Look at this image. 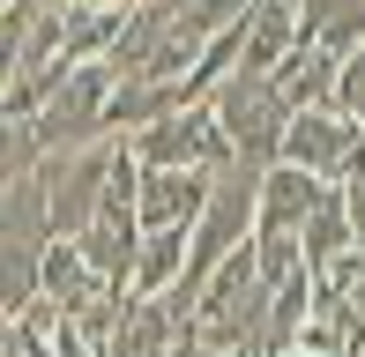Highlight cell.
Wrapping results in <instances>:
<instances>
[{"instance_id": "1", "label": "cell", "mask_w": 365, "mask_h": 357, "mask_svg": "<svg viewBox=\"0 0 365 357\" xmlns=\"http://www.w3.org/2000/svg\"><path fill=\"white\" fill-rule=\"evenodd\" d=\"M269 298L276 290L261 283V268H254V238H246L231 261L202 283V298L187 305V343H202V350H246V357H261V335H269Z\"/></svg>"}, {"instance_id": "2", "label": "cell", "mask_w": 365, "mask_h": 357, "mask_svg": "<svg viewBox=\"0 0 365 357\" xmlns=\"http://www.w3.org/2000/svg\"><path fill=\"white\" fill-rule=\"evenodd\" d=\"M209 112H217L224 156H239V164H254V171L276 164V149H284V127H291V105L276 97L269 75H224V90L209 97Z\"/></svg>"}, {"instance_id": "3", "label": "cell", "mask_w": 365, "mask_h": 357, "mask_svg": "<svg viewBox=\"0 0 365 357\" xmlns=\"http://www.w3.org/2000/svg\"><path fill=\"white\" fill-rule=\"evenodd\" d=\"M105 105H112V68L105 60H97V68H68L60 90L45 97L38 119H30L38 156H68V149H90V142H112L105 134Z\"/></svg>"}, {"instance_id": "4", "label": "cell", "mask_w": 365, "mask_h": 357, "mask_svg": "<svg viewBox=\"0 0 365 357\" xmlns=\"http://www.w3.org/2000/svg\"><path fill=\"white\" fill-rule=\"evenodd\" d=\"M112 149H120V142H90V149H68V156H38V186H45V223H53V238H82L97 223Z\"/></svg>"}, {"instance_id": "5", "label": "cell", "mask_w": 365, "mask_h": 357, "mask_svg": "<svg viewBox=\"0 0 365 357\" xmlns=\"http://www.w3.org/2000/svg\"><path fill=\"white\" fill-rule=\"evenodd\" d=\"M120 149L135 156L142 171H217L224 164V134H217V112L209 105H187V112H172V119L142 127Z\"/></svg>"}, {"instance_id": "6", "label": "cell", "mask_w": 365, "mask_h": 357, "mask_svg": "<svg viewBox=\"0 0 365 357\" xmlns=\"http://www.w3.org/2000/svg\"><path fill=\"white\" fill-rule=\"evenodd\" d=\"M358 149H365V127L336 119V112H291L276 164L321 178V186H343V178H351V164H358Z\"/></svg>"}, {"instance_id": "7", "label": "cell", "mask_w": 365, "mask_h": 357, "mask_svg": "<svg viewBox=\"0 0 365 357\" xmlns=\"http://www.w3.org/2000/svg\"><path fill=\"white\" fill-rule=\"evenodd\" d=\"M209 171H142L135 186V231H194Z\"/></svg>"}, {"instance_id": "8", "label": "cell", "mask_w": 365, "mask_h": 357, "mask_svg": "<svg viewBox=\"0 0 365 357\" xmlns=\"http://www.w3.org/2000/svg\"><path fill=\"white\" fill-rule=\"evenodd\" d=\"M321 178L291 171V164H269L261 171V201H254V238H298L306 231V216L321 208Z\"/></svg>"}, {"instance_id": "9", "label": "cell", "mask_w": 365, "mask_h": 357, "mask_svg": "<svg viewBox=\"0 0 365 357\" xmlns=\"http://www.w3.org/2000/svg\"><path fill=\"white\" fill-rule=\"evenodd\" d=\"M291 53H298V8L254 0L246 23H239V68H231V75H276Z\"/></svg>"}, {"instance_id": "10", "label": "cell", "mask_w": 365, "mask_h": 357, "mask_svg": "<svg viewBox=\"0 0 365 357\" xmlns=\"http://www.w3.org/2000/svg\"><path fill=\"white\" fill-rule=\"evenodd\" d=\"M336 53H321V45H298V53L284 60V68L269 75L276 97H284L291 112H336Z\"/></svg>"}, {"instance_id": "11", "label": "cell", "mask_w": 365, "mask_h": 357, "mask_svg": "<svg viewBox=\"0 0 365 357\" xmlns=\"http://www.w3.org/2000/svg\"><path fill=\"white\" fill-rule=\"evenodd\" d=\"M172 112H187L179 82H112V105H105V134H112V142H127V134H142V127L172 119Z\"/></svg>"}, {"instance_id": "12", "label": "cell", "mask_w": 365, "mask_h": 357, "mask_svg": "<svg viewBox=\"0 0 365 357\" xmlns=\"http://www.w3.org/2000/svg\"><path fill=\"white\" fill-rule=\"evenodd\" d=\"M172 343H179V313H172V305H164V298H127L105 357H164Z\"/></svg>"}, {"instance_id": "13", "label": "cell", "mask_w": 365, "mask_h": 357, "mask_svg": "<svg viewBox=\"0 0 365 357\" xmlns=\"http://www.w3.org/2000/svg\"><path fill=\"white\" fill-rule=\"evenodd\" d=\"M298 45H321V53H358L365 45V0H306L298 8Z\"/></svg>"}, {"instance_id": "14", "label": "cell", "mask_w": 365, "mask_h": 357, "mask_svg": "<svg viewBox=\"0 0 365 357\" xmlns=\"http://www.w3.org/2000/svg\"><path fill=\"white\" fill-rule=\"evenodd\" d=\"M179 268H187V231H142L127 298H164V290H179Z\"/></svg>"}, {"instance_id": "15", "label": "cell", "mask_w": 365, "mask_h": 357, "mask_svg": "<svg viewBox=\"0 0 365 357\" xmlns=\"http://www.w3.org/2000/svg\"><path fill=\"white\" fill-rule=\"evenodd\" d=\"M0 246H23V253H45L53 246V223H45V186L38 171L23 178V186L0 193Z\"/></svg>"}, {"instance_id": "16", "label": "cell", "mask_w": 365, "mask_h": 357, "mask_svg": "<svg viewBox=\"0 0 365 357\" xmlns=\"http://www.w3.org/2000/svg\"><path fill=\"white\" fill-rule=\"evenodd\" d=\"M68 246L82 253V261H90V275H105V283H120V290H127V275H135V246H142V231H135V223H105V216H97L90 231H82V238H68Z\"/></svg>"}, {"instance_id": "17", "label": "cell", "mask_w": 365, "mask_h": 357, "mask_svg": "<svg viewBox=\"0 0 365 357\" xmlns=\"http://www.w3.org/2000/svg\"><path fill=\"white\" fill-rule=\"evenodd\" d=\"M127 15H97V8H68V30H60V68H97V60L120 45Z\"/></svg>"}, {"instance_id": "18", "label": "cell", "mask_w": 365, "mask_h": 357, "mask_svg": "<svg viewBox=\"0 0 365 357\" xmlns=\"http://www.w3.org/2000/svg\"><path fill=\"white\" fill-rule=\"evenodd\" d=\"M38 261H45V253L0 246V320H15L23 305H38Z\"/></svg>"}, {"instance_id": "19", "label": "cell", "mask_w": 365, "mask_h": 357, "mask_svg": "<svg viewBox=\"0 0 365 357\" xmlns=\"http://www.w3.org/2000/svg\"><path fill=\"white\" fill-rule=\"evenodd\" d=\"M30 171H38V142H30V127L23 119H0V193L23 186Z\"/></svg>"}, {"instance_id": "20", "label": "cell", "mask_w": 365, "mask_h": 357, "mask_svg": "<svg viewBox=\"0 0 365 357\" xmlns=\"http://www.w3.org/2000/svg\"><path fill=\"white\" fill-rule=\"evenodd\" d=\"M336 119L365 127V45L343 53V68H336Z\"/></svg>"}, {"instance_id": "21", "label": "cell", "mask_w": 365, "mask_h": 357, "mask_svg": "<svg viewBox=\"0 0 365 357\" xmlns=\"http://www.w3.org/2000/svg\"><path fill=\"white\" fill-rule=\"evenodd\" d=\"M23 23H30V0H15V8L0 15V90L15 82V53H23Z\"/></svg>"}, {"instance_id": "22", "label": "cell", "mask_w": 365, "mask_h": 357, "mask_svg": "<svg viewBox=\"0 0 365 357\" xmlns=\"http://www.w3.org/2000/svg\"><path fill=\"white\" fill-rule=\"evenodd\" d=\"M60 8H97V15H127L135 0H60Z\"/></svg>"}, {"instance_id": "23", "label": "cell", "mask_w": 365, "mask_h": 357, "mask_svg": "<svg viewBox=\"0 0 365 357\" xmlns=\"http://www.w3.org/2000/svg\"><path fill=\"white\" fill-rule=\"evenodd\" d=\"M351 186H365V149H358V164H351Z\"/></svg>"}, {"instance_id": "24", "label": "cell", "mask_w": 365, "mask_h": 357, "mask_svg": "<svg viewBox=\"0 0 365 357\" xmlns=\"http://www.w3.org/2000/svg\"><path fill=\"white\" fill-rule=\"evenodd\" d=\"M276 357H298V350H276Z\"/></svg>"}, {"instance_id": "25", "label": "cell", "mask_w": 365, "mask_h": 357, "mask_svg": "<svg viewBox=\"0 0 365 357\" xmlns=\"http://www.w3.org/2000/svg\"><path fill=\"white\" fill-rule=\"evenodd\" d=\"M358 357H365V350H358Z\"/></svg>"}]
</instances>
